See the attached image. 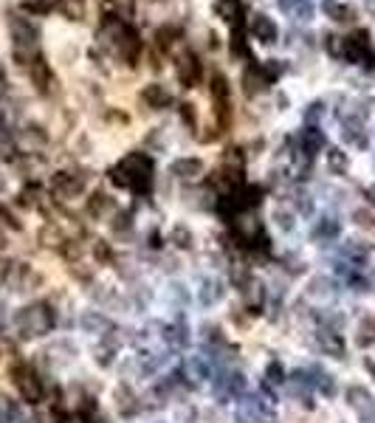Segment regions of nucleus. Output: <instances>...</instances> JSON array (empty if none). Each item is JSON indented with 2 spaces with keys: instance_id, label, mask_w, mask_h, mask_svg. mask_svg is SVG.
<instances>
[{
  "instance_id": "48",
  "label": "nucleus",
  "mask_w": 375,
  "mask_h": 423,
  "mask_svg": "<svg viewBox=\"0 0 375 423\" xmlns=\"http://www.w3.org/2000/svg\"><path fill=\"white\" fill-rule=\"evenodd\" d=\"M96 364H99V367H110V364H113V347H110V344L96 350Z\"/></svg>"
},
{
  "instance_id": "55",
  "label": "nucleus",
  "mask_w": 375,
  "mask_h": 423,
  "mask_svg": "<svg viewBox=\"0 0 375 423\" xmlns=\"http://www.w3.org/2000/svg\"><path fill=\"white\" fill-rule=\"evenodd\" d=\"M367 9H370V12L375 14V0H367Z\"/></svg>"
},
{
  "instance_id": "19",
  "label": "nucleus",
  "mask_w": 375,
  "mask_h": 423,
  "mask_svg": "<svg viewBox=\"0 0 375 423\" xmlns=\"http://www.w3.org/2000/svg\"><path fill=\"white\" fill-rule=\"evenodd\" d=\"M198 299H201V305H206V308H212V305H218V302L223 299V282H220V279H215V277H206V279H201Z\"/></svg>"
},
{
  "instance_id": "41",
  "label": "nucleus",
  "mask_w": 375,
  "mask_h": 423,
  "mask_svg": "<svg viewBox=\"0 0 375 423\" xmlns=\"http://www.w3.org/2000/svg\"><path fill=\"white\" fill-rule=\"evenodd\" d=\"M93 257H96V263H113L116 257H113V248H110V243H105V240H99L96 246H93Z\"/></svg>"
},
{
  "instance_id": "8",
  "label": "nucleus",
  "mask_w": 375,
  "mask_h": 423,
  "mask_svg": "<svg viewBox=\"0 0 375 423\" xmlns=\"http://www.w3.org/2000/svg\"><path fill=\"white\" fill-rule=\"evenodd\" d=\"M271 82H274V79L266 74L263 62H254V60L246 65V70H243V79H240L243 93H246L248 99H254V97H260V93H266Z\"/></svg>"
},
{
  "instance_id": "30",
  "label": "nucleus",
  "mask_w": 375,
  "mask_h": 423,
  "mask_svg": "<svg viewBox=\"0 0 375 423\" xmlns=\"http://www.w3.org/2000/svg\"><path fill=\"white\" fill-rule=\"evenodd\" d=\"M344 254H347L353 263H364L367 257H370V246L361 243V240H350V243L344 246Z\"/></svg>"
},
{
  "instance_id": "42",
  "label": "nucleus",
  "mask_w": 375,
  "mask_h": 423,
  "mask_svg": "<svg viewBox=\"0 0 375 423\" xmlns=\"http://www.w3.org/2000/svg\"><path fill=\"white\" fill-rule=\"evenodd\" d=\"M319 322H322L324 327H331V331H339V327L344 324V316H341V313H336V311H331V313L322 311V313H319Z\"/></svg>"
},
{
  "instance_id": "26",
  "label": "nucleus",
  "mask_w": 375,
  "mask_h": 423,
  "mask_svg": "<svg viewBox=\"0 0 375 423\" xmlns=\"http://www.w3.org/2000/svg\"><path fill=\"white\" fill-rule=\"evenodd\" d=\"M339 231H341L339 220L324 218V220H319V223H316V229H313V240H316V243H331V240H336V238H339Z\"/></svg>"
},
{
  "instance_id": "15",
  "label": "nucleus",
  "mask_w": 375,
  "mask_h": 423,
  "mask_svg": "<svg viewBox=\"0 0 375 423\" xmlns=\"http://www.w3.org/2000/svg\"><path fill=\"white\" fill-rule=\"evenodd\" d=\"M85 212H88V218L93 220H105L110 212H116V201L105 192H93L88 201H85Z\"/></svg>"
},
{
  "instance_id": "14",
  "label": "nucleus",
  "mask_w": 375,
  "mask_h": 423,
  "mask_svg": "<svg viewBox=\"0 0 375 423\" xmlns=\"http://www.w3.org/2000/svg\"><path fill=\"white\" fill-rule=\"evenodd\" d=\"M170 172H172L175 178H181V181H195V178L203 175V161L195 158V155L175 158V161H172V167H170Z\"/></svg>"
},
{
  "instance_id": "58",
  "label": "nucleus",
  "mask_w": 375,
  "mask_h": 423,
  "mask_svg": "<svg viewBox=\"0 0 375 423\" xmlns=\"http://www.w3.org/2000/svg\"><path fill=\"white\" fill-rule=\"evenodd\" d=\"M0 122H3V110H0Z\"/></svg>"
},
{
  "instance_id": "36",
  "label": "nucleus",
  "mask_w": 375,
  "mask_h": 423,
  "mask_svg": "<svg viewBox=\"0 0 375 423\" xmlns=\"http://www.w3.org/2000/svg\"><path fill=\"white\" fill-rule=\"evenodd\" d=\"M186 370H190V375H192L195 381H203L206 375H209V367H206L203 356H192L190 361H186Z\"/></svg>"
},
{
  "instance_id": "9",
  "label": "nucleus",
  "mask_w": 375,
  "mask_h": 423,
  "mask_svg": "<svg viewBox=\"0 0 375 423\" xmlns=\"http://www.w3.org/2000/svg\"><path fill=\"white\" fill-rule=\"evenodd\" d=\"M201 74H203V65L195 57V51H181L178 60H175V77H178V82L183 88H195L201 82Z\"/></svg>"
},
{
  "instance_id": "6",
  "label": "nucleus",
  "mask_w": 375,
  "mask_h": 423,
  "mask_svg": "<svg viewBox=\"0 0 375 423\" xmlns=\"http://www.w3.org/2000/svg\"><path fill=\"white\" fill-rule=\"evenodd\" d=\"M6 285L14 291V294H29V291H34L40 282H42V277L29 266V263H12L9 268H6Z\"/></svg>"
},
{
  "instance_id": "1",
  "label": "nucleus",
  "mask_w": 375,
  "mask_h": 423,
  "mask_svg": "<svg viewBox=\"0 0 375 423\" xmlns=\"http://www.w3.org/2000/svg\"><path fill=\"white\" fill-rule=\"evenodd\" d=\"M110 181L135 195H147L153 186V158L147 153H127L110 170Z\"/></svg>"
},
{
  "instance_id": "37",
  "label": "nucleus",
  "mask_w": 375,
  "mask_h": 423,
  "mask_svg": "<svg viewBox=\"0 0 375 423\" xmlns=\"http://www.w3.org/2000/svg\"><path fill=\"white\" fill-rule=\"evenodd\" d=\"M327 167H331V172L341 175L347 170V155L341 150H331V153H327Z\"/></svg>"
},
{
  "instance_id": "5",
  "label": "nucleus",
  "mask_w": 375,
  "mask_h": 423,
  "mask_svg": "<svg viewBox=\"0 0 375 423\" xmlns=\"http://www.w3.org/2000/svg\"><path fill=\"white\" fill-rule=\"evenodd\" d=\"M12 381H14L17 392L23 395V401H29V404H40L42 401L45 389H42V379L37 375L34 367H29V364L12 367Z\"/></svg>"
},
{
  "instance_id": "2",
  "label": "nucleus",
  "mask_w": 375,
  "mask_h": 423,
  "mask_svg": "<svg viewBox=\"0 0 375 423\" xmlns=\"http://www.w3.org/2000/svg\"><path fill=\"white\" fill-rule=\"evenodd\" d=\"M9 34H12V54L20 65H31L40 51V31L37 26L23 17V14H9Z\"/></svg>"
},
{
  "instance_id": "28",
  "label": "nucleus",
  "mask_w": 375,
  "mask_h": 423,
  "mask_svg": "<svg viewBox=\"0 0 375 423\" xmlns=\"http://www.w3.org/2000/svg\"><path fill=\"white\" fill-rule=\"evenodd\" d=\"M93 299H96L99 305H105V308H110V311H119L122 308V296L116 294L113 288H105V291H93Z\"/></svg>"
},
{
  "instance_id": "21",
  "label": "nucleus",
  "mask_w": 375,
  "mask_h": 423,
  "mask_svg": "<svg viewBox=\"0 0 375 423\" xmlns=\"http://www.w3.org/2000/svg\"><path fill=\"white\" fill-rule=\"evenodd\" d=\"M316 342H319L322 352H327V356L344 359V342H341V336L336 331H327V327H324V331L316 333Z\"/></svg>"
},
{
  "instance_id": "32",
  "label": "nucleus",
  "mask_w": 375,
  "mask_h": 423,
  "mask_svg": "<svg viewBox=\"0 0 375 423\" xmlns=\"http://www.w3.org/2000/svg\"><path fill=\"white\" fill-rule=\"evenodd\" d=\"M231 57H248L246 34H243V29H237V26H234V31H231Z\"/></svg>"
},
{
  "instance_id": "51",
  "label": "nucleus",
  "mask_w": 375,
  "mask_h": 423,
  "mask_svg": "<svg viewBox=\"0 0 375 423\" xmlns=\"http://www.w3.org/2000/svg\"><path fill=\"white\" fill-rule=\"evenodd\" d=\"M296 203H299V212H302V215H311V212H313V201H311V195L296 192Z\"/></svg>"
},
{
  "instance_id": "35",
  "label": "nucleus",
  "mask_w": 375,
  "mask_h": 423,
  "mask_svg": "<svg viewBox=\"0 0 375 423\" xmlns=\"http://www.w3.org/2000/svg\"><path fill=\"white\" fill-rule=\"evenodd\" d=\"M212 97H215V102H229V79L223 74L212 77Z\"/></svg>"
},
{
  "instance_id": "4",
  "label": "nucleus",
  "mask_w": 375,
  "mask_h": 423,
  "mask_svg": "<svg viewBox=\"0 0 375 423\" xmlns=\"http://www.w3.org/2000/svg\"><path fill=\"white\" fill-rule=\"evenodd\" d=\"M339 57H344L347 62H361L364 68H375V49L370 31L359 29L347 37H339Z\"/></svg>"
},
{
  "instance_id": "12",
  "label": "nucleus",
  "mask_w": 375,
  "mask_h": 423,
  "mask_svg": "<svg viewBox=\"0 0 375 423\" xmlns=\"http://www.w3.org/2000/svg\"><path fill=\"white\" fill-rule=\"evenodd\" d=\"M248 31H251V37H254V40H260L263 45H271V42H276V37H279L276 23H274L268 14H263V12H257V14L251 17V23H248Z\"/></svg>"
},
{
  "instance_id": "31",
  "label": "nucleus",
  "mask_w": 375,
  "mask_h": 423,
  "mask_svg": "<svg viewBox=\"0 0 375 423\" xmlns=\"http://www.w3.org/2000/svg\"><path fill=\"white\" fill-rule=\"evenodd\" d=\"M175 37H178V29H172V26H164V29H158L155 31V40H158V51H172V42H175Z\"/></svg>"
},
{
  "instance_id": "22",
  "label": "nucleus",
  "mask_w": 375,
  "mask_h": 423,
  "mask_svg": "<svg viewBox=\"0 0 375 423\" xmlns=\"http://www.w3.org/2000/svg\"><path fill=\"white\" fill-rule=\"evenodd\" d=\"M322 12L331 17V20H336V23H353V20H356V9L347 6V3H341V0H324V3H322Z\"/></svg>"
},
{
  "instance_id": "13",
  "label": "nucleus",
  "mask_w": 375,
  "mask_h": 423,
  "mask_svg": "<svg viewBox=\"0 0 375 423\" xmlns=\"http://www.w3.org/2000/svg\"><path fill=\"white\" fill-rule=\"evenodd\" d=\"M246 389V379L243 372H229V370H220V375L215 379V398H231V395H240Z\"/></svg>"
},
{
  "instance_id": "47",
  "label": "nucleus",
  "mask_w": 375,
  "mask_h": 423,
  "mask_svg": "<svg viewBox=\"0 0 375 423\" xmlns=\"http://www.w3.org/2000/svg\"><path fill=\"white\" fill-rule=\"evenodd\" d=\"M274 218H276V223H279V229H283V231H291V229H294V215H291V212L276 209Z\"/></svg>"
},
{
  "instance_id": "56",
  "label": "nucleus",
  "mask_w": 375,
  "mask_h": 423,
  "mask_svg": "<svg viewBox=\"0 0 375 423\" xmlns=\"http://www.w3.org/2000/svg\"><path fill=\"white\" fill-rule=\"evenodd\" d=\"M367 195H370V201H372V203H375V190H370V192H367Z\"/></svg>"
},
{
  "instance_id": "29",
  "label": "nucleus",
  "mask_w": 375,
  "mask_h": 423,
  "mask_svg": "<svg viewBox=\"0 0 375 423\" xmlns=\"http://www.w3.org/2000/svg\"><path fill=\"white\" fill-rule=\"evenodd\" d=\"M57 6L68 20H82L85 14V0H60Z\"/></svg>"
},
{
  "instance_id": "54",
  "label": "nucleus",
  "mask_w": 375,
  "mask_h": 423,
  "mask_svg": "<svg viewBox=\"0 0 375 423\" xmlns=\"http://www.w3.org/2000/svg\"><path fill=\"white\" fill-rule=\"evenodd\" d=\"M6 192V178H3V172H0V195Z\"/></svg>"
},
{
  "instance_id": "27",
  "label": "nucleus",
  "mask_w": 375,
  "mask_h": 423,
  "mask_svg": "<svg viewBox=\"0 0 375 423\" xmlns=\"http://www.w3.org/2000/svg\"><path fill=\"white\" fill-rule=\"evenodd\" d=\"M170 240H172L175 248H192L195 234H192L190 229H186L183 223H178V226H172V231H170Z\"/></svg>"
},
{
  "instance_id": "11",
  "label": "nucleus",
  "mask_w": 375,
  "mask_h": 423,
  "mask_svg": "<svg viewBox=\"0 0 375 423\" xmlns=\"http://www.w3.org/2000/svg\"><path fill=\"white\" fill-rule=\"evenodd\" d=\"M42 356L49 359V364H54V367H68V364L77 361V344L71 339H57L49 350L42 352Z\"/></svg>"
},
{
  "instance_id": "7",
  "label": "nucleus",
  "mask_w": 375,
  "mask_h": 423,
  "mask_svg": "<svg viewBox=\"0 0 375 423\" xmlns=\"http://www.w3.org/2000/svg\"><path fill=\"white\" fill-rule=\"evenodd\" d=\"M85 181H88V175H82V172H57L51 178V192L60 201H74L85 192Z\"/></svg>"
},
{
  "instance_id": "43",
  "label": "nucleus",
  "mask_w": 375,
  "mask_h": 423,
  "mask_svg": "<svg viewBox=\"0 0 375 423\" xmlns=\"http://www.w3.org/2000/svg\"><path fill=\"white\" fill-rule=\"evenodd\" d=\"M130 226H133V215H127V212H119V215H116V220L110 223V229H113L116 234L130 231Z\"/></svg>"
},
{
  "instance_id": "34",
  "label": "nucleus",
  "mask_w": 375,
  "mask_h": 423,
  "mask_svg": "<svg viewBox=\"0 0 375 423\" xmlns=\"http://www.w3.org/2000/svg\"><path fill=\"white\" fill-rule=\"evenodd\" d=\"M372 342H375V322H372V319H364V322L359 324L356 344H359V347H367V344H372Z\"/></svg>"
},
{
  "instance_id": "25",
  "label": "nucleus",
  "mask_w": 375,
  "mask_h": 423,
  "mask_svg": "<svg viewBox=\"0 0 375 423\" xmlns=\"http://www.w3.org/2000/svg\"><path fill=\"white\" fill-rule=\"evenodd\" d=\"M20 141H23V144H26L29 150H37V147H45V144H49V133H45L42 127H37V125H29V127H23Z\"/></svg>"
},
{
  "instance_id": "49",
  "label": "nucleus",
  "mask_w": 375,
  "mask_h": 423,
  "mask_svg": "<svg viewBox=\"0 0 375 423\" xmlns=\"http://www.w3.org/2000/svg\"><path fill=\"white\" fill-rule=\"evenodd\" d=\"M12 147H14V138L9 136V130L0 127V155H9V153H12Z\"/></svg>"
},
{
  "instance_id": "38",
  "label": "nucleus",
  "mask_w": 375,
  "mask_h": 423,
  "mask_svg": "<svg viewBox=\"0 0 375 423\" xmlns=\"http://www.w3.org/2000/svg\"><path fill=\"white\" fill-rule=\"evenodd\" d=\"M316 375H319V379H316V384H319V389H322V395H336V379H333V375H327V372H322V370H316Z\"/></svg>"
},
{
  "instance_id": "57",
  "label": "nucleus",
  "mask_w": 375,
  "mask_h": 423,
  "mask_svg": "<svg viewBox=\"0 0 375 423\" xmlns=\"http://www.w3.org/2000/svg\"><path fill=\"white\" fill-rule=\"evenodd\" d=\"M223 3H240V0H223Z\"/></svg>"
},
{
  "instance_id": "46",
  "label": "nucleus",
  "mask_w": 375,
  "mask_h": 423,
  "mask_svg": "<svg viewBox=\"0 0 375 423\" xmlns=\"http://www.w3.org/2000/svg\"><path fill=\"white\" fill-rule=\"evenodd\" d=\"M266 379H268V384H285V372H283V367L274 361V364H268V370H266Z\"/></svg>"
},
{
  "instance_id": "44",
  "label": "nucleus",
  "mask_w": 375,
  "mask_h": 423,
  "mask_svg": "<svg viewBox=\"0 0 375 423\" xmlns=\"http://www.w3.org/2000/svg\"><path fill=\"white\" fill-rule=\"evenodd\" d=\"M291 14H294L296 20H311V14H313V6L308 3V0H296V3H294V9H291Z\"/></svg>"
},
{
  "instance_id": "17",
  "label": "nucleus",
  "mask_w": 375,
  "mask_h": 423,
  "mask_svg": "<svg viewBox=\"0 0 375 423\" xmlns=\"http://www.w3.org/2000/svg\"><path fill=\"white\" fill-rule=\"evenodd\" d=\"M29 77H31V82H34V88H37L40 93H49V90H51L54 77H51V68H49V62H45V60L37 57V60L29 65Z\"/></svg>"
},
{
  "instance_id": "50",
  "label": "nucleus",
  "mask_w": 375,
  "mask_h": 423,
  "mask_svg": "<svg viewBox=\"0 0 375 423\" xmlns=\"http://www.w3.org/2000/svg\"><path fill=\"white\" fill-rule=\"evenodd\" d=\"M322 113H324L322 102H313L308 110H305V122H311V125H313V122H319V119H322Z\"/></svg>"
},
{
  "instance_id": "24",
  "label": "nucleus",
  "mask_w": 375,
  "mask_h": 423,
  "mask_svg": "<svg viewBox=\"0 0 375 423\" xmlns=\"http://www.w3.org/2000/svg\"><path fill=\"white\" fill-rule=\"evenodd\" d=\"M333 294H336V285H333L331 277L319 274V277H313V279L308 282V296H311V299H331Z\"/></svg>"
},
{
  "instance_id": "53",
  "label": "nucleus",
  "mask_w": 375,
  "mask_h": 423,
  "mask_svg": "<svg viewBox=\"0 0 375 423\" xmlns=\"http://www.w3.org/2000/svg\"><path fill=\"white\" fill-rule=\"evenodd\" d=\"M364 367H367V372L372 375V381H375V361H372V359H367V364H364Z\"/></svg>"
},
{
  "instance_id": "39",
  "label": "nucleus",
  "mask_w": 375,
  "mask_h": 423,
  "mask_svg": "<svg viewBox=\"0 0 375 423\" xmlns=\"http://www.w3.org/2000/svg\"><path fill=\"white\" fill-rule=\"evenodd\" d=\"M353 223L359 229H375V215L370 209H353Z\"/></svg>"
},
{
  "instance_id": "3",
  "label": "nucleus",
  "mask_w": 375,
  "mask_h": 423,
  "mask_svg": "<svg viewBox=\"0 0 375 423\" xmlns=\"http://www.w3.org/2000/svg\"><path fill=\"white\" fill-rule=\"evenodd\" d=\"M54 327V311L45 302H34L26 305L14 313V331L20 333V339H40Z\"/></svg>"
},
{
  "instance_id": "52",
  "label": "nucleus",
  "mask_w": 375,
  "mask_h": 423,
  "mask_svg": "<svg viewBox=\"0 0 375 423\" xmlns=\"http://www.w3.org/2000/svg\"><path fill=\"white\" fill-rule=\"evenodd\" d=\"M51 418H54L57 423H68V412H65L60 404H54V409H51Z\"/></svg>"
},
{
  "instance_id": "33",
  "label": "nucleus",
  "mask_w": 375,
  "mask_h": 423,
  "mask_svg": "<svg viewBox=\"0 0 375 423\" xmlns=\"http://www.w3.org/2000/svg\"><path fill=\"white\" fill-rule=\"evenodd\" d=\"M17 420V404L9 395H0V423H14Z\"/></svg>"
},
{
  "instance_id": "45",
  "label": "nucleus",
  "mask_w": 375,
  "mask_h": 423,
  "mask_svg": "<svg viewBox=\"0 0 375 423\" xmlns=\"http://www.w3.org/2000/svg\"><path fill=\"white\" fill-rule=\"evenodd\" d=\"M181 119L186 122V127H192V130H195V125H198V113H195V105L183 102V105H181Z\"/></svg>"
},
{
  "instance_id": "40",
  "label": "nucleus",
  "mask_w": 375,
  "mask_h": 423,
  "mask_svg": "<svg viewBox=\"0 0 375 423\" xmlns=\"http://www.w3.org/2000/svg\"><path fill=\"white\" fill-rule=\"evenodd\" d=\"M20 203L23 206H29V209H34V206H40V186H26V190L20 192Z\"/></svg>"
},
{
  "instance_id": "20",
  "label": "nucleus",
  "mask_w": 375,
  "mask_h": 423,
  "mask_svg": "<svg viewBox=\"0 0 375 423\" xmlns=\"http://www.w3.org/2000/svg\"><path fill=\"white\" fill-rule=\"evenodd\" d=\"M79 327L85 333H93V336H102L105 331H113V324L105 319V313H99V311H85L82 316H79Z\"/></svg>"
},
{
  "instance_id": "23",
  "label": "nucleus",
  "mask_w": 375,
  "mask_h": 423,
  "mask_svg": "<svg viewBox=\"0 0 375 423\" xmlns=\"http://www.w3.org/2000/svg\"><path fill=\"white\" fill-rule=\"evenodd\" d=\"M322 147H324V136L319 133V127H305V133H302V150L299 153L311 161L316 155V150H322Z\"/></svg>"
},
{
  "instance_id": "10",
  "label": "nucleus",
  "mask_w": 375,
  "mask_h": 423,
  "mask_svg": "<svg viewBox=\"0 0 375 423\" xmlns=\"http://www.w3.org/2000/svg\"><path fill=\"white\" fill-rule=\"evenodd\" d=\"M347 404H350V409L361 418V423H375V401H372L370 389L353 384L347 389Z\"/></svg>"
},
{
  "instance_id": "16",
  "label": "nucleus",
  "mask_w": 375,
  "mask_h": 423,
  "mask_svg": "<svg viewBox=\"0 0 375 423\" xmlns=\"http://www.w3.org/2000/svg\"><path fill=\"white\" fill-rule=\"evenodd\" d=\"M113 401H116V409H119V415H125V418H133L138 409H142V404H138L135 392H133L127 384H119V387H116Z\"/></svg>"
},
{
  "instance_id": "18",
  "label": "nucleus",
  "mask_w": 375,
  "mask_h": 423,
  "mask_svg": "<svg viewBox=\"0 0 375 423\" xmlns=\"http://www.w3.org/2000/svg\"><path fill=\"white\" fill-rule=\"evenodd\" d=\"M142 99L153 107V110H164V107H170L172 105V93L164 88V85H158V82H153V85H147L144 90H142Z\"/></svg>"
}]
</instances>
